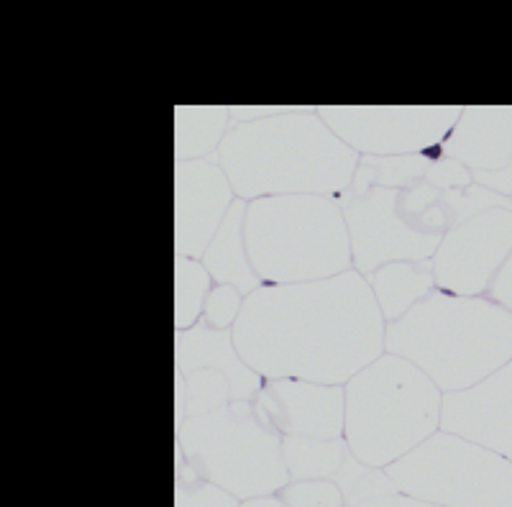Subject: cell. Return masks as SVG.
Here are the masks:
<instances>
[{"instance_id":"obj_1","label":"cell","mask_w":512,"mask_h":507,"mask_svg":"<svg viewBox=\"0 0 512 507\" xmlns=\"http://www.w3.org/2000/svg\"><path fill=\"white\" fill-rule=\"evenodd\" d=\"M387 321L356 269L315 282L262 285L233 326L241 359L264 379L346 385L384 354Z\"/></svg>"},{"instance_id":"obj_2","label":"cell","mask_w":512,"mask_h":507,"mask_svg":"<svg viewBox=\"0 0 512 507\" xmlns=\"http://www.w3.org/2000/svg\"><path fill=\"white\" fill-rule=\"evenodd\" d=\"M472 172L438 149L408 157H361L341 195L354 269L372 277L390 262L433 259L451 228L448 190L469 187Z\"/></svg>"},{"instance_id":"obj_3","label":"cell","mask_w":512,"mask_h":507,"mask_svg":"<svg viewBox=\"0 0 512 507\" xmlns=\"http://www.w3.org/2000/svg\"><path fill=\"white\" fill-rule=\"evenodd\" d=\"M236 198L344 195L361 157L338 139L318 108L233 123L216 154Z\"/></svg>"},{"instance_id":"obj_4","label":"cell","mask_w":512,"mask_h":507,"mask_svg":"<svg viewBox=\"0 0 512 507\" xmlns=\"http://www.w3.org/2000/svg\"><path fill=\"white\" fill-rule=\"evenodd\" d=\"M384 351L423 369L441 392L469 390L512 362V313L484 295L433 290L387 323Z\"/></svg>"},{"instance_id":"obj_5","label":"cell","mask_w":512,"mask_h":507,"mask_svg":"<svg viewBox=\"0 0 512 507\" xmlns=\"http://www.w3.org/2000/svg\"><path fill=\"white\" fill-rule=\"evenodd\" d=\"M344 392V438L351 456L367 467L387 469L441 431V387L390 351L354 374Z\"/></svg>"},{"instance_id":"obj_6","label":"cell","mask_w":512,"mask_h":507,"mask_svg":"<svg viewBox=\"0 0 512 507\" xmlns=\"http://www.w3.org/2000/svg\"><path fill=\"white\" fill-rule=\"evenodd\" d=\"M246 249L264 285L328 280L354 269L341 195H274L246 208Z\"/></svg>"},{"instance_id":"obj_7","label":"cell","mask_w":512,"mask_h":507,"mask_svg":"<svg viewBox=\"0 0 512 507\" xmlns=\"http://www.w3.org/2000/svg\"><path fill=\"white\" fill-rule=\"evenodd\" d=\"M175 467L244 500L280 495L292 482L282 433L262 418L254 400H233L198 418L175 420Z\"/></svg>"},{"instance_id":"obj_8","label":"cell","mask_w":512,"mask_h":507,"mask_svg":"<svg viewBox=\"0 0 512 507\" xmlns=\"http://www.w3.org/2000/svg\"><path fill=\"white\" fill-rule=\"evenodd\" d=\"M402 492L441 507H512V461L436 431L384 469Z\"/></svg>"},{"instance_id":"obj_9","label":"cell","mask_w":512,"mask_h":507,"mask_svg":"<svg viewBox=\"0 0 512 507\" xmlns=\"http://www.w3.org/2000/svg\"><path fill=\"white\" fill-rule=\"evenodd\" d=\"M323 121L354 149L359 157H408L433 152L454 131L461 108H359L328 105L318 108Z\"/></svg>"},{"instance_id":"obj_10","label":"cell","mask_w":512,"mask_h":507,"mask_svg":"<svg viewBox=\"0 0 512 507\" xmlns=\"http://www.w3.org/2000/svg\"><path fill=\"white\" fill-rule=\"evenodd\" d=\"M512 254V208H492L454 223L433 254L436 287L451 295H484Z\"/></svg>"},{"instance_id":"obj_11","label":"cell","mask_w":512,"mask_h":507,"mask_svg":"<svg viewBox=\"0 0 512 507\" xmlns=\"http://www.w3.org/2000/svg\"><path fill=\"white\" fill-rule=\"evenodd\" d=\"M236 190L216 159L175 162V254L203 259Z\"/></svg>"},{"instance_id":"obj_12","label":"cell","mask_w":512,"mask_h":507,"mask_svg":"<svg viewBox=\"0 0 512 507\" xmlns=\"http://www.w3.org/2000/svg\"><path fill=\"white\" fill-rule=\"evenodd\" d=\"M254 403L282 436L344 438V385H320L295 377L267 379Z\"/></svg>"},{"instance_id":"obj_13","label":"cell","mask_w":512,"mask_h":507,"mask_svg":"<svg viewBox=\"0 0 512 507\" xmlns=\"http://www.w3.org/2000/svg\"><path fill=\"white\" fill-rule=\"evenodd\" d=\"M438 152L464 164L477 185L512 198V108H461Z\"/></svg>"},{"instance_id":"obj_14","label":"cell","mask_w":512,"mask_h":507,"mask_svg":"<svg viewBox=\"0 0 512 507\" xmlns=\"http://www.w3.org/2000/svg\"><path fill=\"white\" fill-rule=\"evenodd\" d=\"M441 431L469 438L512 461V362L469 390L446 392Z\"/></svg>"},{"instance_id":"obj_15","label":"cell","mask_w":512,"mask_h":507,"mask_svg":"<svg viewBox=\"0 0 512 507\" xmlns=\"http://www.w3.org/2000/svg\"><path fill=\"white\" fill-rule=\"evenodd\" d=\"M200 367L223 369L231 379L233 400H256L267 382L241 359L233 328H213L205 321L175 333V374Z\"/></svg>"},{"instance_id":"obj_16","label":"cell","mask_w":512,"mask_h":507,"mask_svg":"<svg viewBox=\"0 0 512 507\" xmlns=\"http://www.w3.org/2000/svg\"><path fill=\"white\" fill-rule=\"evenodd\" d=\"M246 208H249V200L236 198L223 226L218 228V234L205 249L203 264L216 282L239 287L244 295H251L264 282L256 274L249 249H246Z\"/></svg>"},{"instance_id":"obj_17","label":"cell","mask_w":512,"mask_h":507,"mask_svg":"<svg viewBox=\"0 0 512 507\" xmlns=\"http://www.w3.org/2000/svg\"><path fill=\"white\" fill-rule=\"evenodd\" d=\"M369 285H372L384 321H397L436 290L433 259L384 264L369 277Z\"/></svg>"},{"instance_id":"obj_18","label":"cell","mask_w":512,"mask_h":507,"mask_svg":"<svg viewBox=\"0 0 512 507\" xmlns=\"http://www.w3.org/2000/svg\"><path fill=\"white\" fill-rule=\"evenodd\" d=\"M231 108H175V162L216 159L223 139L231 131Z\"/></svg>"},{"instance_id":"obj_19","label":"cell","mask_w":512,"mask_h":507,"mask_svg":"<svg viewBox=\"0 0 512 507\" xmlns=\"http://www.w3.org/2000/svg\"><path fill=\"white\" fill-rule=\"evenodd\" d=\"M333 479L341 484L349 507H441L402 492L384 469L367 467L354 456L344 461Z\"/></svg>"},{"instance_id":"obj_20","label":"cell","mask_w":512,"mask_h":507,"mask_svg":"<svg viewBox=\"0 0 512 507\" xmlns=\"http://www.w3.org/2000/svg\"><path fill=\"white\" fill-rule=\"evenodd\" d=\"M282 454L292 482H308L336 477L338 469L351 456V449L346 438L282 436Z\"/></svg>"},{"instance_id":"obj_21","label":"cell","mask_w":512,"mask_h":507,"mask_svg":"<svg viewBox=\"0 0 512 507\" xmlns=\"http://www.w3.org/2000/svg\"><path fill=\"white\" fill-rule=\"evenodd\" d=\"M231 403V379L223 369L200 367L175 374V420L208 415Z\"/></svg>"},{"instance_id":"obj_22","label":"cell","mask_w":512,"mask_h":507,"mask_svg":"<svg viewBox=\"0 0 512 507\" xmlns=\"http://www.w3.org/2000/svg\"><path fill=\"white\" fill-rule=\"evenodd\" d=\"M216 280L203 259L175 254V328L185 331L200 323Z\"/></svg>"},{"instance_id":"obj_23","label":"cell","mask_w":512,"mask_h":507,"mask_svg":"<svg viewBox=\"0 0 512 507\" xmlns=\"http://www.w3.org/2000/svg\"><path fill=\"white\" fill-rule=\"evenodd\" d=\"M241 500L213 482L175 467V507H239Z\"/></svg>"},{"instance_id":"obj_24","label":"cell","mask_w":512,"mask_h":507,"mask_svg":"<svg viewBox=\"0 0 512 507\" xmlns=\"http://www.w3.org/2000/svg\"><path fill=\"white\" fill-rule=\"evenodd\" d=\"M287 507H349L344 490L336 479H308L290 482L280 492Z\"/></svg>"},{"instance_id":"obj_25","label":"cell","mask_w":512,"mask_h":507,"mask_svg":"<svg viewBox=\"0 0 512 507\" xmlns=\"http://www.w3.org/2000/svg\"><path fill=\"white\" fill-rule=\"evenodd\" d=\"M246 295L233 285H221L216 282L205 303V313L200 321H205L213 328H233L239 321L241 310H244Z\"/></svg>"},{"instance_id":"obj_26","label":"cell","mask_w":512,"mask_h":507,"mask_svg":"<svg viewBox=\"0 0 512 507\" xmlns=\"http://www.w3.org/2000/svg\"><path fill=\"white\" fill-rule=\"evenodd\" d=\"M484 298H489L492 303L502 305V308H507L512 313V254L497 269V274L489 282L487 292H484Z\"/></svg>"},{"instance_id":"obj_27","label":"cell","mask_w":512,"mask_h":507,"mask_svg":"<svg viewBox=\"0 0 512 507\" xmlns=\"http://www.w3.org/2000/svg\"><path fill=\"white\" fill-rule=\"evenodd\" d=\"M239 507H287V502L280 495H264L254 500H244Z\"/></svg>"}]
</instances>
